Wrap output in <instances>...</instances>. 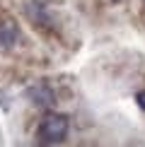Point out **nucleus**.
<instances>
[{"mask_svg": "<svg viewBox=\"0 0 145 147\" xmlns=\"http://www.w3.org/2000/svg\"><path fill=\"white\" fill-rule=\"evenodd\" d=\"M68 116L63 113H48L44 121H41L39 130H36V138H39V142L44 145H58L63 142L65 138H68Z\"/></svg>", "mask_w": 145, "mask_h": 147, "instance_id": "nucleus-1", "label": "nucleus"}, {"mask_svg": "<svg viewBox=\"0 0 145 147\" xmlns=\"http://www.w3.org/2000/svg\"><path fill=\"white\" fill-rule=\"evenodd\" d=\"M27 96L32 99V104H36V106H41V109H51L53 104H56V94H53L46 84H36V87H32L27 92Z\"/></svg>", "mask_w": 145, "mask_h": 147, "instance_id": "nucleus-2", "label": "nucleus"}, {"mask_svg": "<svg viewBox=\"0 0 145 147\" xmlns=\"http://www.w3.org/2000/svg\"><path fill=\"white\" fill-rule=\"evenodd\" d=\"M20 39V27L12 20H3L0 22V48H12Z\"/></svg>", "mask_w": 145, "mask_h": 147, "instance_id": "nucleus-3", "label": "nucleus"}, {"mask_svg": "<svg viewBox=\"0 0 145 147\" xmlns=\"http://www.w3.org/2000/svg\"><path fill=\"white\" fill-rule=\"evenodd\" d=\"M136 101H138V106H140L143 111H145V89H143V92H138V96H136Z\"/></svg>", "mask_w": 145, "mask_h": 147, "instance_id": "nucleus-4", "label": "nucleus"}]
</instances>
